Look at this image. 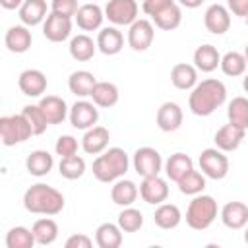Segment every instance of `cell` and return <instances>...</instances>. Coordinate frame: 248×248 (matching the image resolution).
<instances>
[{
  "instance_id": "bcb514c9",
  "label": "cell",
  "mask_w": 248,
  "mask_h": 248,
  "mask_svg": "<svg viewBox=\"0 0 248 248\" xmlns=\"http://www.w3.org/2000/svg\"><path fill=\"white\" fill-rule=\"evenodd\" d=\"M93 240L87 236V234H72L68 240H66V248H91Z\"/></svg>"
},
{
  "instance_id": "484cf974",
  "label": "cell",
  "mask_w": 248,
  "mask_h": 248,
  "mask_svg": "<svg viewBox=\"0 0 248 248\" xmlns=\"http://www.w3.org/2000/svg\"><path fill=\"white\" fill-rule=\"evenodd\" d=\"M89 97L93 99V103L97 107L110 108V107H114L118 103L120 93H118V87L114 83H110V81H97Z\"/></svg>"
},
{
  "instance_id": "5b68a950",
  "label": "cell",
  "mask_w": 248,
  "mask_h": 248,
  "mask_svg": "<svg viewBox=\"0 0 248 248\" xmlns=\"http://www.w3.org/2000/svg\"><path fill=\"white\" fill-rule=\"evenodd\" d=\"M33 136V130L23 114H12L0 118V138L4 145H16Z\"/></svg>"
},
{
  "instance_id": "3957f363",
  "label": "cell",
  "mask_w": 248,
  "mask_h": 248,
  "mask_svg": "<svg viewBox=\"0 0 248 248\" xmlns=\"http://www.w3.org/2000/svg\"><path fill=\"white\" fill-rule=\"evenodd\" d=\"M128 165V153L122 147H110L93 161V176L99 182H114L126 174Z\"/></svg>"
},
{
  "instance_id": "44dd1931",
  "label": "cell",
  "mask_w": 248,
  "mask_h": 248,
  "mask_svg": "<svg viewBox=\"0 0 248 248\" xmlns=\"http://www.w3.org/2000/svg\"><path fill=\"white\" fill-rule=\"evenodd\" d=\"M4 43L8 46L10 52H16V54H21V52H27L31 43H33V37H31V31L25 27V25H14L6 31V37H4Z\"/></svg>"
},
{
  "instance_id": "4316f807",
  "label": "cell",
  "mask_w": 248,
  "mask_h": 248,
  "mask_svg": "<svg viewBox=\"0 0 248 248\" xmlns=\"http://www.w3.org/2000/svg\"><path fill=\"white\" fill-rule=\"evenodd\" d=\"M122 232L114 223H101L95 231V242L99 248H118L122 244Z\"/></svg>"
},
{
  "instance_id": "ffe728a7",
  "label": "cell",
  "mask_w": 248,
  "mask_h": 248,
  "mask_svg": "<svg viewBox=\"0 0 248 248\" xmlns=\"http://www.w3.org/2000/svg\"><path fill=\"white\" fill-rule=\"evenodd\" d=\"M103 17H105L103 16V10L95 2H87V4L79 6V10L76 12V23L83 31H95V29H99L101 23H103Z\"/></svg>"
},
{
  "instance_id": "7402d4cb",
  "label": "cell",
  "mask_w": 248,
  "mask_h": 248,
  "mask_svg": "<svg viewBox=\"0 0 248 248\" xmlns=\"http://www.w3.org/2000/svg\"><path fill=\"white\" fill-rule=\"evenodd\" d=\"M170 81L176 89H182V91L194 89L198 83V68L186 62L174 64L170 70Z\"/></svg>"
},
{
  "instance_id": "d590c367",
  "label": "cell",
  "mask_w": 248,
  "mask_h": 248,
  "mask_svg": "<svg viewBox=\"0 0 248 248\" xmlns=\"http://www.w3.org/2000/svg\"><path fill=\"white\" fill-rule=\"evenodd\" d=\"M227 116H229L231 124H234L242 130H248V99L246 97H234L229 103Z\"/></svg>"
},
{
  "instance_id": "816d5d0a",
  "label": "cell",
  "mask_w": 248,
  "mask_h": 248,
  "mask_svg": "<svg viewBox=\"0 0 248 248\" xmlns=\"http://www.w3.org/2000/svg\"><path fill=\"white\" fill-rule=\"evenodd\" d=\"M244 242L248 244V227H246V231H244Z\"/></svg>"
},
{
  "instance_id": "f35d334b",
  "label": "cell",
  "mask_w": 248,
  "mask_h": 248,
  "mask_svg": "<svg viewBox=\"0 0 248 248\" xmlns=\"http://www.w3.org/2000/svg\"><path fill=\"white\" fill-rule=\"evenodd\" d=\"M178 190L182 192V194H186V196H198V194H202L203 192V188H205V178H203V174L202 172H198V170H190L188 174H184L178 182Z\"/></svg>"
},
{
  "instance_id": "52a82bcc",
  "label": "cell",
  "mask_w": 248,
  "mask_h": 248,
  "mask_svg": "<svg viewBox=\"0 0 248 248\" xmlns=\"http://www.w3.org/2000/svg\"><path fill=\"white\" fill-rule=\"evenodd\" d=\"M105 17L114 25H132L138 19V4L136 0H108Z\"/></svg>"
},
{
  "instance_id": "ab89813d",
  "label": "cell",
  "mask_w": 248,
  "mask_h": 248,
  "mask_svg": "<svg viewBox=\"0 0 248 248\" xmlns=\"http://www.w3.org/2000/svg\"><path fill=\"white\" fill-rule=\"evenodd\" d=\"M141 225H143V215H141L140 209L128 205V207H124L120 211V215H118V227L124 232H136V231L141 229Z\"/></svg>"
},
{
  "instance_id": "7bdbcfd3",
  "label": "cell",
  "mask_w": 248,
  "mask_h": 248,
  "mask_svg": "<svg viewBox=\"0 0 248 248\" xmlns=\"http://www.w3.org/2000/svg\"><path fill=\"white\" fill-rule=\"evenodd\" d=\"M54 149H56V155H60V157H72L78 153V141L72 136H60L56 140Z\"/></svg>"
},
{
  "instance_id": "1f68e13d",
  "label": "cell",
  "mask_w": 248,
  "mask_h": 248,
  "mask_svg": "<svg viewBox=\"0 0 248 248\" xmlns=\"http://www.w3.org/2000/svg\"><path fill=\"white\" fill-rule=\"evenodd\" d=\"M151 19H153V23H155L159 29L172 31V29H176V27L180 25V21H182V12H180L178 4L172 2V4H169L167 8L159 10L155 16H151Z\"/></svg>"
},
{
  "instance_id": "f5cc1de1",
  "label": "cell",
  "mask_w": 248,
  "mask_h": 248,
  "mask_svg": "<svg viewBox=\"0 0 248 248\" xmlns=\"http://www.w3.org/2000/svg\"><path fill=\"white\" fill-rule=\"evenodd\" d=\"M244 58H246V62H248V45H246V48H244Z\"/></svg>"
},
{
  "instance_id": "d6a6232c",
  "label": "cell",
  "mask_w": 248,
  "mask_h": 248,
  "mask_svg": "<svg viewBox=\"0 0 248 248\" xmlns=\"http://www.w3.org/2000/svg\"><path fill=\"white\" fill-rule=\"evenodd\" d=\"M153 221L159 229L169 231V229L178 227V223L182 221V215H180V209L174 203H159V207L155 209Z\"/></svg>"
},
{
  "instance_id": "b9f144b4",
  "label": "cell",
  "mask_w": 248,
  "mask_h": 248,
  "mask_svg": "<svg viewBox=\"0 0 248 248\" xmlns=\"http://www.w3.org/2000/svg\"><path fill=\"white\" fill-rule=\"evenodd\" d=\"M21 114L29 122V126L33 130V136H41L46 130L48 122H46V118H45V114H43V110H41L39 105H27V107H23Z\"/></svg>"
},
{
  "instance_id": "d4e9b609",
  "label": "cell",
  "mask_w": 248,
  "mask_h": 248,
  "mask_svg": "<svg viewBox=\"0 0 248 248\" xmlns=\"http://www.w3.org/2000/svg\"><path fill=\"white\" fill-rule=\"evenodd\" d=\"M19 19L23 25H39L46 19V2L45 0H25L19 8Z\"/></svg>"
},
{
  "instance_id": "603a6c76",
  "label": "cell",
  "mask_w": 248,
  "mask_h": 248,
  "mask_svg": "<svg viewBox=\"0 0 248 248\" xmlns=\"http://www.w3.org/2000/svg\"><path fill=\"white\" fill-rule=\"evenodd\" d=\"M124 46V37L122 33L116 29V27H105L99 31L97 35V48L107 54V56H112V54H118Z\"/></svg>"
},
{
  "instance_id": "8d00e7d4",
  "label": "cell",
  "mask_w": 248,
  "mask_h": 248,
  "mask_svg": "<svg viewBox=\"0 0 248 248\" xmlns=\"http://www.w3.org/2000/svg\"><path fill=\"white\" fill-rule=\"evenodd\" d=\"M246 66H248V62H246L244 54H240L236 50H231L225 56H221V70L225 76H231V78L242 76L246 72Z\"/></svg>"
},
{
  "instance_id": "2e32d148",
  "label": "cell",
  "mask_w": 248,
  "mask_h": 248,
  "mask_svg": "<svg viewBox=\"0 0 248 248\" xmlns=\"http://www.w3.org/2000/svg\"><path fill=\"white\" fill-rule=\"evenodd\" d=\"M244 134H246V130H242V128H238V126H234V124L229 122V124L221 126V128L215 132L213 141H215V145H217L221 151H234V149H238V145L242 143Z\"/></svg>"
},
{
  "instance_id": "f6af8a7d",
  "label": "cell",
  "mask_w": 248,
  "mask_h": 248,
  "mask_svg": "<svg viewBox=\"0 0 248 248\" xmlns=\"http://www.w3.org/2000/svg\"><path fill=\"white\" fill-rule=\"evenodd\" d=\"M174 0H143V6H141V10L147 14V16H155L159 10H163V8H167L169 4H172Z\"/></svg>"
},
{
  "instance_id": "d6986e66",
  "label": "cell",
  "mask_w": 248,
  "mask_h": 248,
  "mask_svg": "<svg viewBox=\"0 0 248 248\" xmlns=\"http://www.w3.org/2000/svg\"><path fill=\"white\" fill-rule=\"evenodd\" d=\"M157 126L163 132H174L182 126V108L176 103H163L157 110Z\"/></svg>"
},
{
  "instance_id": "60d3db41",
  "label": "cell",
  "mask_w": 248,
  "mask_h": 248,
  "mask_svg": "<svg viewBox=\"0 0 248 248\" xmlns=\"http://www.w3.org/2000/svg\"><path fill=\"white\" fill-rule=\"evenodd\" d=\"M58 170L64 178L68 180H76L79 176H83L85 172V161L78 155H72V157H62L60 159V165H58Z\"/></svg>"
},
{
  "instance_id": "7c38bea8",
  "label": "cell",
  "mask_w": 248,
  "mask_h": 248,
  "mask_svg": "<svg viewBox=\"0 0 248 248\" xmlns=\"http://www.w3.org/2000/svg\"><path fill=\"white\" fill-rule=\"evenodd\" d=\"M140 196L145 203H151V205H159L163 203L167 198H169V186H167V180L161 178L159 174L157 176H147L143 178V182L140 184Z\"/></svg>"
},
{
  "instance_id": "ba28073f",
  "label": "cell",
  "mask_w": 248,
  "mask_h": 248,
  "mask_svg": "<svg viewBox=\"0 0 248 248\" xmlns=\"http://www.w3.org/2000/svg\"><path fill=\"white\" fill-rule=\"evenodd\" d=\"M134 169L140 176L147 178V176H157L163 169V159L159 155V151L155 147H140L134 153Z\"/></svg>"
},
{
  "instance_id": "30bf717a",
  "label": "cell",
  "mask_w": 248,
  "mask_h": 248,
  "mask_svg": "<svg viewBox=\"0 0 248 248\" xmlns=\"http://www.w3.org/2000/svg\"><path fill=\"white\" fill-rule=\"evenodd\" d=\"M72 33V17L50 12L43 23V35L52 43H62Z\"/></svg>"
},
{
  "instance_id": "83f0119b",
  "label": "cell",
  "mask_w": 248,
  "mask_h": 248,
  "mask_svg": "<svg viewBox=\"0 0 248 248\" xmlns=\"http://www.w3.org/2000/svg\"><path fill=\"white\" fill-rule=\"evenodd\" d=\"M70 56L74 58V60H78V62H87V60H91L93 58V54H95V50H97V43H93V39L89 37V35H76V37H72V41H70Z\"/></svg>"
},
{
  "instance_id": "4dcf8cb0",
  "label": "cell",
  "mask_w": 248,
  "mask_h": 248,
  "mask_svg": "<svg viewBox=\"0 0 248 248\" xmlns=\"http://www.w3.org/2000/svg\"><path fill=\"white\" fill-rule=\"evenodd\" d=\"M138 194H140V190H138V186L132 180H116L114 186H112V190H110L112 202L116 205H120V207L132 205L136 202Z\"/></svg>"
},
{
  "instance_id": "74e56055",
  "label": "cell",
  "mask_w": 248,
  "mask_h": 248,
  "mask_svg": "<svg viewBox=\"0 0 248 248\" xmlns=\"http://www.w3.org/2000/svg\"><path fill=\"white\" fill-rule=\"evenodd\" d=\"M33 244H37L35 234L25 227H12L6 234L8 248H33Z\"/></svg>"
},
{
  "instance_id": "4fadbf2b",
  "label": "cell",
  "mask_w": 248,
  "mask_h": 248,
  "mask_svg": "<svg viewBox=\"0 0 248 248\" xmlns=\"http://www.w3.org/2000/svg\"><path fill=\"white\" fill-rule=\"evenodd\" d=\"M203 25L213 35H223L231 27V14L221 4H211L203 14Z\"/></svg>"
},
{
  "instance_id": "cb8c5ba5",
  "label": "cell",
  "mask_w": 248,
  "mask_h": 248,
  "mask_svg": "<svg viewBox=\"0 0 248 248\" xmlns=\"http://www.w3.org/2000/svg\"><path fill=\"white\" fill-rule=\"evenodd\" d=\"M194 66L200 72H213L217 66H221V54L213 45H202L194 50Z\"/></svg>"
},
{
  "instance_id": "f546056e",
  "label": "cell",
  "mask_w": 248,
  "mask_h": 248,
  "mask_svg": "<svg viewBox=\"0 0 248 248\" xmlns=\"http://www.w3.org/2000/svg\"><path fill=\"white\" fill-rule=\"evenodd\" d=\"M194 169V163L192 159L186 155V153H174L167 159L165 163V172H167V178H170L172 182H178L184 174H188L190 170Z\"/></svg>"
},
{
  "instance_id": "681fc988",
  "label": "cell",
  "mask_w": 248,
  "mask_h": 248,
  "mask_svg": "<svg viewBox=\"0 0 248 248\" xmlns=\"http://www.w3.org/2000/svg\"><path fill=\"white\" fill-rule=\"evenodd\" d=\"M184 8H198V6H202V2L203 0H178Z\"/></svg>"
},
{
  "instance_id": "ac0fdd59",
  "label": "cell",
  "mask_w": 248,
  "mask_h": 248,
  "mask_svg": "<svg viewBox=\"0 0 248 248\" xmlns=\"http://www.w3.org/2000/svg\"><path fill=\"white\" fill-rule=\"evenodd\" d=\"M39 107L46 118L48 124H62L64 118L68 116V105L62 97L56 95H46L39 101Z\"/></svg>"
},
{
  "instance_id": "7dc6e473",
  "label": "cell",
  "mask_w": 248,
  "mask_h": 248,
  "mask_svg": "<svg viewBox=\"0 0 248 248\" xmlns=\"http://www.w3.org/2000/svg\"><path fill=\"white\" fill-rule=\"evenodd\" d=\"M227 6L234 16H240V17L248 16V0H227Z\"/></svg>"
},
{
  "instance_id": "836d02e7",
  "label": "cell",
  "mask_w": 248,
  "mask_h": 248,
  "mask_svg": "<svg viewBox=\"0 0 248 248\" xmlns=\"http://www.w3.org/2000/svg\"><path fill=\"white\" fill-rule=\"evenodd\" d=\"M95 83H97L95 76H93L91 72H87V70H78V72H74V74L70 76V79H68L70 91H72L74 95H78V97H87V95H91Z\"/></svg>"
},
{
  "instance_id": "277c9868",
  "label": "cell",
  "mask_w": 248,
  "mask_h": 248,
  "mask_svg": "<svg viewBox=\"0 0 248 248\" xmlns=\"http://www.w3.org/2000/svg\"><path fill=\"white\" fill-rule=\"evenodd\" d=\"M217 211H219L217 202L211 196L198 194V196H194V200L190 202V205L186 209V223L194 231H205L215 221Z\"/></svg>"
},
{
  "instance_id": "f1b7e54d",
  "label": "cell",
  "mask_w": 248,
  "mask_h": 248,
  "mask_svg": "<svg viewBox=\"0 0 248 248\" xmlns=\"http://www.w3.org/2000/svg\"><path fill=\"white\" fill-rule=\"evenodd\" d=\"M52 165H54V159L45 149L31 151L29 157L25 159V167H27L29 174H33V176H45V174H48L50 169H52Z\"/></svg>"
},
{
  "instance_id": "6da1fadb",
  "label": "cell",
  "mask_w": 248,
  "mask_h": 248,
  "mask_svg": "<svg viewBox=\"0 0 248 248\" xmlns=\"http://www.w3.org/2000/svg\"><path fill=\"white\" fill-rule=\"evenodd\" d=\"M225 99H227L225 83L215 78H207L196 83V87L188 97V107L196 116H209L215 112V108H219L225 103Z\"/></svg>"
},
{
  "instance_id": "5bb4252c",
  "label": "cell",
  "mask_w": 248,
  "mask_h": 248,
  "mask_svg": "<svg viewBox=\"0 0 248 248\" xmlns=\"http://www.w3.org/2000/svg\"><path fill=\"white\" fill-rule=\"evenodd\" d=\"M17 85H19L21 93L27 97H41L46 91V78L41 70L29 68V70H23L19 74Z\"/></svg>"
},
{
  "instance_id": "c3c4849f",
  "label": "cell",
  "mask_w": 248,
  "mask_h": 248,
  "mask_svg": "<svg viewBox=\"0 0 248 248\" xmlns=\"http://www.w3.org/2000/svg\"><path fill=\"white\" fill-rule=\"evenodd\" d=\"M25 0H0V6L6 8V10H16V8H21Z\"/></svg>"
},
{
  "instance_id": "8992f818",
  "label": "cell",
  "mask_w": 248,
  "mask_h": 248,
  "mask_svg": "<svg viewBox=\"0 0 248 248\" xmlns=\"http://www.w3.org/2000/svg\"><path fill=\"white\" fill-rule=\"evenodd\" d=\"M200 169L205 176L221 180L229 174V159L219 147H207L200 153Z\"/></svg>"
},
{
  "instance_id": "8fae6325",
  "label": "cell",
  "mask_w": 248,
  "mask_h": 248,
  "mask_svg": "<svg viewBox=\"0 0 248 248\" xmlns=\"http://www.w3.org/2000/svg\"><path fill=\"white\" fill-rule=\"evenodd\" d=\"M99 120V110L93 103L89 101H76L70 108V122L78 130H89L97 124Z\"/></svg>"
},
{
  "instance_id": "9a60e30c",
  "label": "cell",
  "mask_w": 248,
  "mask_h": 248,
  "mask_svg": "<svg viewBox=\"0 0 248 248\" xmlns=\"http://www.w3.org/2000/svg\"><path fill=\"white\" fill-rule=\"evenodd\" d=\"M221 221L225 227L238 231L248 225V205L242 202H229L221 209Z\"/></svg>"
},
{
  "instance_id": "f907efd6",
  "label": "cell",
  "mask_w": 248,
  "mask_h": 248,
  "mask_svg": "<svg viewBox=\"0 0 248 248\" xmlns=\"http://www.w3.org/2000/svg\"><path fill=\"white\" fill-rule=\"evenodd\" d=\"M242 87H244V91L248 93V76H244V79H242Z\"/></svg>"
},
{
  "instance_id": "e0dca14e",
  "label": "cell",
  "mask_w": 248,
  "mask_h": 248,
  "mask_svg": "<svg viewBox=\"0 0 248 248\" xmlns=\"http://www.w3.org/2000/svg\"><path fill=\"white\" fill-rule=\"evenodd\" d=\"M108 140H110V134H108V130L105 126H93L83 134L81 147L89 155H99V153H103L107 149Z\"/></svg>"
},
{
  "instance_id": "7a4b0ae2",
  "label": "cell",
  "mask_w": 248,
  "mask_h": 248,
  "mask_svg": "<svg viewBox=\"0 0 248 248\" xmlns=\"http://www.w3.org/2000/svg\"><path fill=\"white\" fill-rule=\"evenodd\" d=\"M23 207L37 215H58L64 209V196L56 188L37 182L25 190Z\"/></svg>"
},
{
  "instance_id": "e575fe53",
  "label": "cell",
  "mask_w": 248,
  "mask_h": 248,
  "mask_svg": "<svg viewBox=\"0 0 248 248\" xmlns=\"http://www.w3.org/2000/svg\"><path fill=\"white\" fill-rule=\"evenodd\" d=\"M31 231H33V234H35L37 244H41V246L52 244V242L58 238V225H56L54 219H48V217L37 219V221L33 223V229H31Z\"/></svg>"
},
{
  "instance_id": "ee69618b",
  "label": "cell",
  "mask_w": 248,
  "mask_h": 248,
  "mask_svg": "<svg viewBox=\"0 0 248 248\" xmlns=\"http://www.w3.org/2000/svg\"><path fill=\"white\" fill-rule=\"evenodd\" d=\"M78 10H79L78 8V0H52L50 2V12L60 14V16H66V17L76 16Z\"/></svg>"
},
{
  "instance_id": "9c48e42d",
  "label": "cell",
  "mask_w": 248,
  "mask_h": 248,
  "mask_svg": "<svg viewBox=\"0 0 248 248\" xmlns=\"http://www.w3.org/2000/svg\"><path fill=\"white\" fill-rule=\"evenodd\" d=\"M153 37H155V29L153 23L147 19H136L128 29V45L132 50L138 52L147 50L153 43Z\"/></svg>"
},
{
  "instance_id": "db71d44e",
  "label": "cell",
  "mask_w": 248,
  "mask_h": 248,
  "mask_svg": "<svg viewBox=\"0 0 248 248\" xmlns=\"http://www.w3.org/2000/svg\"><path fill=\"white\" fill-rule=\"evenodd\" d=\"M246 25H248V16H246Z\"/></svg>"
}]
</instances>
